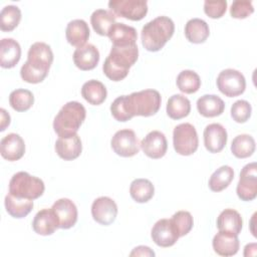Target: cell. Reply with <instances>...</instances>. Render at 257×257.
Wrapping results in <instances>:
<instances>
[{"label": "cell", "instance_id": "obj_1", "mask_svg": "<svg viewBox=\"0 0 257 257\" xmlns=\"http://www.w3.org/2000/svg\"><path fill=\"white\" fill-rule=\"evenodd\" d=\"M53 61V52L44 42L33 43L28 50L27 60L21 66V78L29 83H39L47 76Z\"/></svg>", "mask_w": 257, "mask_h": 257}, {"label": "cell", "instance_id": "obj_2", "mask_svg": "<svg viewBox=\"0 0 257 257\" xmlns=\"http://www.w3.org/2000/svg\"><path fill=\"white\" fill-rule=\"evenodd\" d=\"M138 57L139 48L137 44L126 46L112 45L102 65L103 73L112 81L122 80L128 74L130 68L136 63Z\"/></svg>", "mask_w": 257, "mask_h": 257}, {"label": "cell", "instance_id": "obj_3", "mask_svg": "<svg viewBox=\"0 0 257 257\" xmlns=\"http://www.w3.org/2000/svg\"><path fill=\"white\" fill-rule=\"evenodd\" d=\"M175 31L174 21L168 16H158L146 23L142 28V44L148 51H159Z\"/></svg>", "mask_w": 257, "mask_h": 257}, {"label": "cell", "instance_id": "obj_4", "mask_svg": "<svg viewBox=\"0 0 257 257\" xmlns=\"http://www.w3.org/2000/svg\"><path fill=\"white\" fill-rule=\"evenodd\" d=\"M125 111L130 118L135 115L151 116L161 107V94L156 89L135 91L130 95H121Z\"/></svg>", "mask_w": 257, "mask_h": 257}, {"label": "cell", "instance_id": "obj_5", "mask_svg": "<svg viewBox=\"0 0 257 257\" xmlns=\"http://www.w3.org/2000/svg\"><path fill=\"white\" fill-rule=\"evenodd\" d=\"M86 116L85 107L78 101L66 102L53 120L54 132L59 138L76 135Z\"/></svg>", "mask_w": 257, "mask_h": 257}, {"label": "cell", "instance_id": "obj_6", "mask_svg": "<svg viewBox=\"0 0 257 257\" xmlns=\"http://www.w3.org/2000/svg\"><path fill=\"white\" fill-rule=\"evenodd\" d=\"M45 186L41 179L27 172H18L9 182V193L17 198L35 200L42 196Z\"/></svg>", "mask_w": 257, "mask_h": 257}, {"label": "cell", "instance_id": "obj_7", "mask_svg": "<svg viewBox=\"0 0 257 257\" xmlns=\"http://www.w3.org/2000/svg\"><path fill=\"white\" fill-rule=\"evenodd\" d=\"M173 145L175 151L182 156L194 154L199 146L198 134L195 126L189 122L180 123L173 132Z\"/></svg>", "mask_w": 257, "mask_h": 257}, {"label": "cell", "instance_id": "obj_8", "mask_svg": "<svg viewBox=\"0 0 257 257\" xmlns=\"http://www.w3.org/2000/svg\"><path fill=\"white\" fill-rule=\"evenodd\" d=\"M110 12L130 20H142L148 12L146 0H110L108 2Z\"/></svg>", "mask_w": 257, "mask_h": 257}, {"label": "cell", "instance_id": "obj_9", "mask_svg": "<svg viewBox=\"0 0 257 257\" xmlns=\"http://www.w3.org/2000/svg\"><path fill=\"white\" fill-rule=\"evenodd\" d=\"M217 86L219 90L229 97L240 95L244 92L246 87V80L244 75L233 68L222 70L217 77Z\"/></svg>", "mask_w": 257, "mask_h": 257}, {"label": "cell", "instance_id": "obj_10", "mask_svg": "<svg viewBox=\"0 0 257 257\" xmlns=\"http://www.w3.org/2000/svg\"><path fill=\"white\" fill-rule=\"evenodd\" d=\"M110 146L116 155L128 158L140 152L141 144L133 130L124 128L117 131L113 135L110 141Z\"/></svg>", "mask_w": 257, "mask_h": 257}, {"label": "cell", "instance_id": "obj_11", "mask_svg": "<svg viewBox=\"0 0 257 257\" xmlns=\"http://www.w3.org/2000/svg\"><path fill=\"white\" fill-rule=\"evenodd\" d=\"M236 192L242 201H252L257 196V165L255 162L247 164L240 173Z\"/></svg>", "mask_w": 257, "mask_h": 257}, {"label": "cell", "instance_id": "obj_12", "mask_svg": "<svg viewBox=\"0 0 257 257\" xmlns=\"http://www.w3.org/2000/svg\"><path fill=\"white\" fill-rule=\"evenodd\" d=\"M91 215L95 222L108 226L114 222L117 215V206L109 197H98L91 205Z\"/></svg>", "mask_w": 257, "mask_h": 257}, {"label": "cell", "instance_id": "obj_13", "mask_svg": "<svg viewBox=\"0 0 257 257\" xmlns=\"http://www.w3.org/2000/svg\"><path fill=\"white\" fill-rule=\"evenodd\" d=\"M153 241L160 247H171L180 238L171 219H161L152 228Z\"/></svg>", "mask_w": 257, "mask_h": 257}, {"label": "cell", "instance_id": "obj_14", "mask_svg": "<svg viewBox=\"0 0 257 257\" xmlns=\"http://www.w3.org/2000/svg\"><path fill=\"white\" fill-rule=\"evenodd\" d=\"M51 209L57 218L59 228L69 229L75 225L78 213L75 204L71 200L61 198L53 203Z\"/></svg>", "mask_w": 257, "mask_h": 257}, {"label": "cell", "instance_id": "obj_15", "mask_svg": "<svg viewBox=\"0 0 257 257\" xmlns=\"http://www.w3.org/2000/svg\"><path fill=\"white\" fill-rule=\"evenodd\" d=\"M141 148L149 158L161 159L165 156L168 149L166 136L160 131H152L142 140Z\"/></svg>", "mask_w": 257, "mask_h": 257}, {"label": "cell", "instance_id": "obj_16", "mask_svg": "<svg viewBox=\"0 0 257 257\" xmlns=\"http://www.w3.org/2000/svg\"><path fill=\"white\" fill-rule=\"evenodd\" d=\"M204 145L210 153L221 152L227 143V131L226 128L217 122L208 124L204 130Z\"/></svg>", "mask_w": 257, "mask_h": 257}, {"label": "cell", "instance_id": "obj_17", "mask_svg": "<svg viewBox=\"0 0 257 257\" xmlns=\"http://www.w3.org/2000/svg\"><path fill=\"white\" fill-rule=\"evenodd\" d=\"M0 153L5 160L18 161L25 153V143L19 135L8 134L0 142Z\"/></svg>", "mask_w": 257, "mask_h": 257}, {"label": "cell", "instance_id": "obj_18", "mask_svg": "<svg viewBox=\"0 0 257 257\" xmlns=\"http://www.w3.org/2000/svg\"><path fill=\"white\" fill-rule=\"evenodd\" d=\"M214 251L220 256H233L235 255L240 247L238 235L219 231L213 238L212 241Z\"/></svg>", "mask_w": 257, "mask_h": 257}, {"label": "cell", "instance_id": "obj_19", "mask_svg": "<svg viewBox=\"0 0 257 257\" xmlns=\"http://www.w3.org/2000/svg\"><path fill=\"white\" fill-rule=\"evenodd\" d=\"M99 61V51L93 44L77 47L73 52V62L81 70L93 69Z\"/></svg>", "mask_w": 257, "mask_h": 257}, {"label": "cell", "instance_id": "obj_20", "mask_svg": "<svg viewBox=\"0 0 257 257\" xmlns=\"http://www.w3.org/2000/svg\"><path fill=\"white\" fill-rule=\"evenodd\" d=\"M32 228L35 233L42 236L53 234L59 226L52 209H42L38 211L32 221Z\"/></svg>", "mask_w": 257, "mask_h": 257}, {"label": "cell", "instance_id": "obj_21", "mask_svg": "<svg viewBox=\"0 0 257 257\" xmlns=\"http://www.w3.org/2000/svg\"><path fill=\"white\" fill-rule=\"evenodd\" d=\"M55 151L64 161H72L78 158L81 154V140L77 134L70 137L58 138L55 143Z\"/></svg>", "mask_w": 257, "mask_h": 257}, {"label": "cell", "instance_id": "obj_22", "mask_svg": "<svg viewBox=\"0 0 257 257\" xmlns=\"http://www.w3.org/2000/svg\"><path fill=\"white\" fill-rule=\"evenodd\" d=\"M107 36L109 37L112 45L126 46L137 44L138 34L136 28L121 22H115L111 26Z\"/></svg>", "mask_w": 257, "mask_h": 257}, {"label": "cell", "instance_id": "obj_23", "mask_svg": "<svg viewBox=\"0 0 257 257\" xmlns=\"http://www.w3.org/2000/svg\"><path fill=\"white\" fill-rule=\"evenodd\" d=\"M21 57L20 44L13 38H3L0 41V65L3 68L14 67Z\"/></svg>", "mask_w": 257, "mask_h": 257}, {"label": "cell", "instance_id": "obj_24", "mask_svg": "<svg viewBox=\"0 0 257 257\" xmlns=\"http://www.w3.org/2000/svg\"><path fill=\"white\" fill-rule=\"evenodd\" d=\"M89 27L83 19L71 20L65 29L67 41L76 47L85 45L89 37Z\"/></svg>", "mask_w": 257, "mask_h": 257}, {"label": "cell", "instance_id": "obj_25", "mask_svg": "<svg viewBox=\"0 0 257 257\" xmlns=\"http://www.w3.org/2000/svg\"><path fill=\"white\" fill-rule=\"evenodd\" d=\"M197 109L203 116L214 117L223 113L225 103L218 95L204 94L197 100Z\"/></svg>", "mask_w": 257, "mask_h": 257}, {"label": "cell", "instance_id": "obj_26", "mask_svg": "<svg viewBox=\"0 0 257 257\" xmlns=\"http://www.w3.org/2000/svg\"><path fill=\"white\" fill-rule=\"evenodd\" d=\"M242 217L239 212L234 209H225L217 218V227L219 231H225L239 235L242 230Z\"/></svg>", "mask_w": 257, "mask_h": 257}, {"label": "cell", "instance_id": "obj_27", "mask_svg": "<svg viewBox=\"0 0 257 257\" xmlns=\"http://www.w3.org/2000/svg\"><path fill=\"white\" fill-rule=\"evenodd\" d=\"M185 35L192 43H203L210 35L209 25L201 18H192L185 25Z\"/></svg>", "mask_w": 257, "mask_h": 257}, {"label": "cell", "instance_id": "obj_28", "mask_svg": "<svg viewBox=\"0 0 257 257\" xmlns=\"http://www.w3.org/2000/svg\"><path fill=\"white\" fill-rule=\"evenodd\" d=\"M81 95L88 103L98 105L105 100L107 91L102 82L96 79H90L83 83L81 87Z\"/></svg>", "mask_w": 257, "mask_h": 257}, {"label": "cell", "instance_id": "obj_29", "mask_svg": "<svg viewBox=\"0 0 257 257\" xmlns=\"http://www.w3.org/2000/svg\"><path fill=\"white\" fill-rule=\"evenodd\" d=\"M4 204L7 213L13 218L18 219L26 217L33 209V200L17 198L10 193L6 195Z\"/></svg>", "mask_w": 257, "mask_h": 257}, {"label": "cell", "instance_id": "obj_30", "mask_svg": "<svg viewBox=\"0 0 257 257\" xmlns=\"http://www.w3.org/2000/svg\"><path fill=\"white\" fill-rule=\"evenodd\" d=\"M115 15L104 9H96L90 16L93 30L99 35H107L111 26L115 23Z\"/></svg>", "mask_w": 257, "mask_h": 257}, {"label": "cell", "instance_id": "obj_31", "mask_svg": "<svg viewBox=\"0 0 257 257\" xmlns=\"http://www.w3.org/2000/svg\"><path fill=\"white\" fill-rule=\"evenodd\" d=\"M131 197L138 203L150 201L155 194V187L148 179H135L130 186Z\"/></svg>", "mask_w": 257, "mask_h": 257}, {"label": "cell", "instance_id": "obj_32", "mask_svg": "<svg viewBox=\"0 0 257 257\" xmlns=\"http://www.w3.org/2000/svg\"><path fill=\"white\" fill-rule=\"evenodd\" d=\"M191 111V102L183 94L172 95L167 102V113L173 119L187 116Z\"/></svg>", "mask_w": 257, "mask_h": 257}, {"label": "cell", "instance_id": "obj_33", "mask_svg": "<svg viewBox=\"0 0 257 257\" xmlns=\"http://www.w3.org/2000/svg\"><path fill=\"white\" fill-rule=\"evenodd\" d=\"M255 140L250 135H239L234 138L231 144L232 154L239 159H245L255 152Z\"/></svg>", "mask_w": 257, "mask_h": 257}, {"label": "cell", "instance_id": "obj_34", "mask_svg": "<svg viewBox=\"0 0 257 257\" xmlns=\"http://www.w3.org/2000/svg\"><path fill=\"white\" fill-rule=\"evenodd\" d=\"M233 179V169L230 166H222L211 175L209 179V188L213 192H221L230 185Z\"/></svg>", "mask_w": 257, "mask_h": 257}, {"label": "cell", "instance_id": "obj_35", "mask_svg": "<svg viewBox=\"0 0 257 257\" xmlns=\"http://www.w3.org/2000/svg\"><path fill=\"white\" fill-rule=\"evenodd\" d=\"M177 86L184 93H194L201 86V79L194 70L186 69L181 71L177 76Z\"/></svg>", "mask_w": 257, "mask_h": 257}, {"label": "cell", "instance_id": "obj_36", "mask_svg": "<svg viewBox=\"0 0 257 257\" xmlns=\"http://www.w3.org/2000/svg\"><path fill=\"white\" fill-rule=\"evenodd\" d=\"M34 102L33 93L24 88H18L9 94V103L16 111L28 110Z\"/></svg>", "mask_w": 257, "mask_h": 257}, {"label": "cell", "instance_id": "obj_37", "mask_svg": "<svg viewBox=\"0 0 257 257\" xmlns=\"http://www.w3.org/2000/svg\"><path fill=\"white\" fill-rule=\"evenodd\" d=\"M21 20V11L16 5H6L0 13V28L2 31H11Z\"/></svg>", "mask_w": 257, "mask_h": 257}, {"label": "cell", "instance_id": "obj_38", "mask_svg": "<svg viewBox=\"0 0 257 257\" xmlns=\"http://www.w3.org/2000/svg\"><path fill=\"white\" fill-rule=\"evenodd\" d=\"M171 221L180 237L187 235L194 225L193 216L188 211H178L172 216Z\"/></svg>", "mask_w": 257, "mask_h": 257}, {"label": "cell", "instance_id": "obj_39", "mask_svg": "<svg viewBox=\"0 0 257 257\" xmlns=\"http://www.w3.org/2000/svg\"><path fill=\"white\" fill-rule=\"evenodd\" d=\"M252 112L251 104L244 99H239L235 101L231 106V116L239 123L245 122L249 119Z\"/></svg>", "mask_w": 257, "mask_h": 257}, {"label": "cell", "instance_id": "obj_40", "mask_svg": "<svg viewBox=\"0 0 257 257\" xmlns=\"http://www.w3.org/2000/svg\"><path fill=\"white\" fill-rule=\"evenodd\" d=\"M254 12V7L249 0H236L231 4L230 14L234 18L243 19Z\"/></svg>", "mask_w": 257, "mask_h": 257}, {"label": "cell", "instance_id": "obj_41", "mask_svg": "<svg viewBox=\"0 0 257 257\" xmlns=\"http://www.w3.org/2000/svg\"><path fill=\"white\" fill-rule=\"evenodd\" d=\"M227 9V1L217 0L211 1L206 0L204 2V11L211 18H220L222 17Z\"/></svg>", "mask_w": 257, "mask_h": 257}, {"label": "cell", "instance_id": "obj_42", "mask_svg": "<svg viewBox=\"0 0 257 257\" xmlns=\"http://www.w3.org/2000/svg\"><path fill=\"white\" fill-rule=\"evenodd\" d=\"M131 256H155V252L148 246H138L130 254Z\"/></svg>", "mask_w": 257, "mask_h": 257}, {"label": "cell", "instance_id": "obj_43", "mask_svg": "<svg viewBox=\"0 0 257 257\" xmlns=\"http://www.w3.org/2000/svg\"><path fill=\"white\" fill-rule=\"evenodd\" d=\"M0 113H1V126H0V131L3 132L6 128V126H8L10 124V115H9V113L4 108L0 109Z\"/></svg>", "mask_w": 257, "mask_h": 257}]
</instances>
